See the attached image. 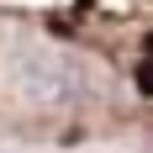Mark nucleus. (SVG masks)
Listing matches in <instances>:
<instances>
[{"mask_svg": "<svg viewBox=\"0 0 153 153\" xmlns=\"http://www.w3.org/2000/svg\"><path fill=\"white\" fill-rule=\"evenodd\" d=\"M137 90H143V95H153V58H143V63H137Z\"/></svg>", "mask_w": 153, "mask_h": 153, "instance_id": "nucleus-1", "label": "nucleus"}]
</instances>
